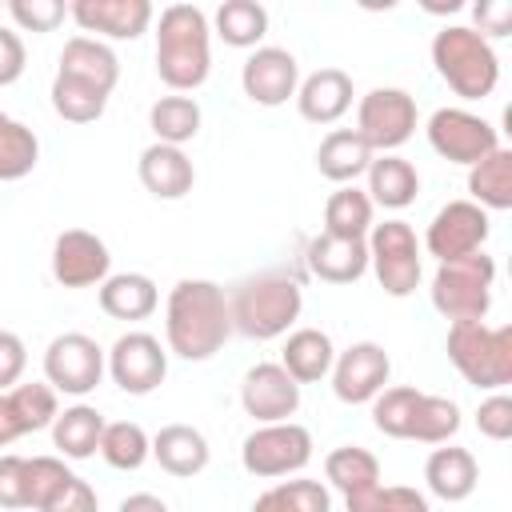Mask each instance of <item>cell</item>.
I'll list each match as a JSON object with an SVG mask.
<instances>
[{"mask_svg": "<svg viewBox=\"0 0 512 512\" xmlns=\"http://www.w3.org/2000/svg\"><path fill=\"white\" fill-rule=\"evenodd\" d=\"M164 336L168 352H176L180 360H212L232 336L224 288L216 280H180L168 292Z\"/></svg>", "mask_w": 512, "mask_h": 512, "instance_id": "obj_1", "label": "cell"}, {"mask_svg": "<svg viewBox=\"0 0 512 512\" xmlns=\"http://www.w3.org/2000/svg\"><path fill=\"white\" fill-rule=\"evenodd\" d=\"M212 28L196 4H168L156 24V72L172 92H192L212 72Z\"/></svg>", "mask_w": 512, "mask_h": 512, "instance_id": "obj_2", "label": "cell"}, {"mask_svg": "<svg viewBox=\"0 0 512 512\" xmlns=\"http://www.w3.org/2000/svg\"><path fill=\"white\" fill-rule=\"evenodd\" d=\"M304 308L300 284L284 272H256L248 280H240L228 296V316H232V332L248 336V340H276L284 336L296 316Z\"/></svg>", "mask_w": 512, "mask_h": 512, "instance_id": "obj_3", "label": "cell"}, {"mask_svg": "<svg viewBox=\"0 0 512 512\" xmlns=\"http://www.w3.org/2000/svg\"><path fill=\"white\" fill-rule=\"evenodd\" d=\"M432 64L460 100H484L500 84V60L492 44L464 24H448L432 36Z\"/></svg>", "mask_w": 512, "mask_h": 512, "instance_id": "obj_4", "label": "cell"}, {"mask_svg": "<svg viewBox=\"0 0 512 512\" xmlns=\"http://www.w3.org/2000/svg\"><path fill=\"white\" fill-rule=\"evenodd\" d=\"M448 360L476 388L512 384V324L488 328L484 320H460L448 328Z\"/></svg>", "mask_w": 512, "mask_h": 512, "instance_id": "obj_5", "label": "cell"}, {"mask_svg": "<svg viewBox=\"0 0 512 512\" xmlns=\"http://www.w3.org/2000/svg\"><path fill=\"white\" fill-rule=\"evenodd\" d=\"M492 280H496V260L488 252L448 260L432 276V308L452 324L484 320L492 308Z\"/></svg>", "mask_w": 512, "mask_h": 512, "instance_id": "obj_6", "label": "cell"}, {"mask_svg": "<svg viewBox=\"0 0 512 512\" xmlns=\"http://www.w3.org/2000/svg\"><path fill=\"white\" fill-rule=\"evenodd\" d=\"M368 264L388 296H412L420 284V244L412 224L404 220H384L368 228Z\"/></svg>", "mask_w": 512, "mask_h": 512, "instance_id": "obj_7", "label": "cell"}, {"mask_svg": "<svg viewBox=\"0 0 512 512\" xmlns=\"http://www.w3.org/2000/svg\"><path fill=\"white\" fill-rule=\"evenodd\" d=\"M308 460H312V432L304 424H296V420L264 424L240 448L244 472L260 476V480H276V476L300 472Z\"/></svg>", "mask_w": 512, "mask_h": 512, "instance_id": "obj_8", "label": "cell"}, {"mask_svg": "<svg viewBox=\"0 0 512 512\" xmlns=\"http://www.w3.org/2000/svg\"><path fill=\"white\" fill-rule=\"evenodd\" d=\"M416 132V100L404 88H372L356 108V136L372 152H392Z\"/></svg>", "mask_w": 512, "mask_h": 512, "instance_id": "obj_9", "label": "cell"}, {"mask_svg": "<svg viewBox=\"0 0 512 512\" xmlns=\"http://www.w3.org/2000/svg\"><path fill=\"white\" fill-rule=\"evenodd\" d=\"M428 144H432L436 156L472 168L488 152L500 148V136L484 116H476L468 108H436L432 120H428Z\"/></svg>", "mask_w": 512, "mask_h": 512, "instance_id": "obj_10", "label": "cell"}, {"mask_svg": "<svg viewBox=\"0 0 512 512\" xmlns=\"http://www.w3.org/2000/svg\"><path fill=\"white\" fill-rule=\"evenodd\" d=\"M104 376V348L84 332H60L44 352V380L52 392L88 396Z\"/></svg>", "mask_w": 512, "mask_h": 512, "instance_id": "obj_11", "label": "cell"}, {"mask_svg": "<svg viewBox=\"0 0 512 512\" xmlns=\"http://www.w3.org/2000/svg\"><path fill=\"white\" fill-rule=\"evenodd\" d=\"M108 372L120 392L128 396H148L164 384L168 376V352L152 332H124L108 348Z\"/></svg>", "mask_w": 512, "mask_h": 512, "instance_id": "obj_12", "label": "cell"}, {"mask_svg": "<svg viewBox=\"0 0 512 512\" xmlns=\"http://www.w3.org/2000/svg\"><path fill=\"white\" fill-rule=\"evenodd\" d=\"M484 240H488V212L472 200H448L428 232H424V248L448 264V260H460V256H472V252H484Z\"/></svg>", "mask_w": 512, "mask_h": 512, "instance_id": "obj_13", "label": "cell"}, {"mask_svg": "<svg viewBox=\"0 0 512 512\" xmlns=\"http://www.w3.org/2000/svg\"><path fill=\"white\" fill-rule=\"evenodd\" d=\"M392 376V360L376 340H356L332 360V392L344 404H368L384 392Z\"/></svg>", "mask_w": 512, "mask_h": 512, "instance_id": "obj_14", "label": "cell"}, {"mask_svg": "<svg viewBox=\"0 0 512 512\" xmlns=\"http://www.w3.org/2000/svg\"><path fill=\"white\" fill-rule=\"evenodd\" d=\"M108 268H112L108 244L96 232L68 228V232L56 236V244H52V276H56V284L92 288V284L108 280Z\"/></svg>", "mask_w": 512, "mask_h": 512, "instance_id": "obj_15", "label": "cell"}, {"mask_svg": "<svg viewBox=\"0 0 512 512\" xmlns=\"http://www.w3.org/2000/svg\"><path fill=\"white\" fill-rule=\"evenodd\" d=\"M240 84H244V96L260 108H280L288 96H296L300 88V64L288 48H256L244 68H240Z\"/></svg>", "mask_w": 512, "mask_h": 512, "instance_id": "obj_16", "label": "cell"}, {"mask_svg": "<svg viewBox=\"0 0 512 512\" xmlns=\"http://www.w3.org/2000/svg\"><path fill=\"white\" fill-rule=\"evenodd\" d=\"M240 404L252 420L260 424H280L288 416H296L300 408V384L272 360L256 364L244 372V384H240Z\"/></svg>", "mask_w": 512, "mask_h": 512, "instance_id": "obj_17", "label": "cell"}, {"mask_svg": "<svg viewBox=\"0 0 512 512\" xmlns=\"http://www.w3.org/2000/svg\"><path fill=\"white\" fill-rule=\"evenodd\" d=\"M56 80H68V84H80L88 92L112 96V88L120 80V60H116V52L104 40H96V36H72L60 48Z\"/></svg>", "mask_w": 512, "mask_h": 512, "instance_id": "obj_18", "label": "cell"}, {"mask_svg": "<svg viewBox=\"0 0 512 512\" xmlns=\"http://www.w3.org/2000/svg\"><path fill=\"white\" fill-rule=\"evenodd\" d=\"M68 16L96 36L108 40H136L152 24V4L148 0H72Z\"/></svg>", "mask_w": 512, "mask_h": 512, "instance_id": "obj_19", "label": "cell"}, {"mask_svg": "<svg viewBox=\"0 0 512 512\" xmlns=\"http://www.w3.org/2000/svg\"><path fill=\"white\" fill-rule=\"evenodd\" d=\"M60 404L56 392L48 384H16L8 392H0V448H8L12 440L40 432L56 420Z\"/></svg>", "mask_w": 512, "mask_h": 512, "instance_id": "obj_20", "label": "cell"}, {"mask_svg": "<svg viewBox=\"0 0 512 512\" xmlns=\"http://www.w3.org/2000/svg\"><path fill=\"white\" fill-rule=\"evenodd\" d=\"M136 168H140V184L156 200H180L196 184L192 160L184 156V148H172V144H148L140 152V164Z\"/></svg>", "mask_w": 512, "mask_h": 512, "instance_id": "obj_21", "label": "cell"}, {"mask_svg": "<svg viewBox=\"0 0 512 512\" xmlns=\"http://www.w3.org/2000/svg\"><path fill=\"white\" fill-rule=\"evenodd\" d=\"M308 272L324 284H356L368 272V244L320 232L308 240Z\"/></svg>", "mask_w": 512, "mask_h": 512, "instance_id": "obj_22", "label": "cell"}, {"mask_svg": "<svg viewBox=\"0 0 512 512\" xmlns=\"http://www.w3.org/2000/svg\"><path fill=\"white\" fill-rule=\"evenodd\" d=\"M296 108L312 124H336L352 108V76L344 68H320L296 88Z\"/></svg>", "mask_w": 512, "mask_h": 512, "instance_id": "obj_23", "label": "cell"}, {"mask_svg": "<svg viewBox=\"0 0 512 512\" xmlns=\"http://www.w3.org/2000/svg\"><path fill=\"white\" fill-rule=\"evenodd\" d=\"M152 456H156V464L168 476L188 480V476H196V472L208 468L212 448H208V440H204L200 428H192V424H164L152 436Z\"/></svg>", "mask_w": 512, "mask_h": 512, "instance_id": "obj_24", "label": "cell"}, {"mask_svg": "<svg viewBox=\"0 0 512 512\" xmlns=\"http://www.w3.org/2000/svg\"><path fill=\"white\" fill-rule=\"evenodd\" d=\"M424 480H428V492H432V496H440V500H448V504H460V500H468V496L476 492L480 468H476V456H472L468 448L448 444V448H436V452L428 456Z\"/></svg>", "mask_w": 512, "mask_h": 512, "instance_id": "obj_25", "label": "cell"}, {"mask_svg": "<svg viewBox=\"0 0 512 512\" xmlns=\"http://www.w3.org/2000/svg\"><path fill=\"white\" fill-rule=\"evenodd\" d=\"M332 360H336V348L328 340V332L320 328H296L288 340H284V352H280V368L296 380V384H316L332 372Z\"/></svg>", "mask_w": 512, "mask_h": 512, "instance_id": "obj_26", "label": "cell"}, {"mask_svg": "<svg viewBox=\"0 0 512 512\" xmlns=\"http://www.w3.org/2000/svg\"><path fill=\"white\" fill-rule=\"evenodd\" d=\"M156 304H160V292L144 272H116L100 284V308L112 320H148Z\"/></svg>", "mask_w": 512, "mask_h": 512, "instance_id": "obj_27", "label": "cell"}, {"mask_svg": "<svg viewBox=\"0 0 512 512\" xmlns=\"http://www.w3.org/2000/svg\"><path fill=\"white\" fill-rule=\"evenodd\" d=\"M368 164H372V148L356 136V128H336L316 148V168L332 184H352L356 176L368 172Z\"/></svg>", "mask_w": 512, "mask_h": 512, "instance_id": "obj_28", "label": "cell"}, {"mask_svg": "<svg viewBox=\"0 0 512 512\" xmlns=\"http://www.w3.org/2000/svg\"><path fill=\"white\" fill-rule=\"evenodd\" d=\"M100 436H104V416L92 404H72L64 412H56L52 420V444L60 448L64 460H88L100 452Z\"/></svg>", "mask_w": 512, "mask_h": 512, "instance_id": "obj_29", "label": "cell"}, {"mask_svg": "<svg viewBox=\"0 0 512 512\" xmlns=\"http://www.w3.org/2000/svg\"><path fill=\"white\" fill-rule=\"evenodd\" d=\"M416 192H420V176H416V168L408 160L384 152L380 160L368 164V200H372V208L380 204V208H396L400 212V208H408L416 200Z\"/></svg>", "mask_w": 512, "mask_h": 512, "instance_id": "obj_30", "label": "cell"}, {"mask_svg": "<svg viewBox=\"0 0 512 512\" xmlns=\"http://www.w3.org/2000/svg\"><path fill=\"white\" fill-rule=\"evenodd\" d=\"M468 192H472V204H480L484 212H504L512 208V152L508 148H496L488 152L480 164L468 168Z\"/></svg>", "mask_w": 512, "mask_h": 512, "instance_id": "obj_31", "label": "cell"}, {"mask_svg": "<svg viewBox=\"0 0 512 512\" xmlns=\"http://www.w3.org/2000/svg\"><path fill=\"white\" fill-rule=\"evenodd\" d=\"M324 476L336 492L348 496H360L368 488L380 484V460L368 452V448H356V444H344V448H332L324 456Z\"/></svg>", "mask_w": 512, "mask_h": 512, "instance_id": "obj_32", "label": "cell"}, {"mask_svg": "<svg viewBox=\"0 0 512 512\" xmlns=\"http://www.w3.org/2000/svg\"><path fill=\"white\" fill-rule=\"evenodd\" d=\"M372 228V200L356 184H340L324 204V232L344 240H364Z\"/></svg>", "mask_w": 512, "mask_h": 512, "instance_id": "obj_33", "label": "cell"}, {"mask_svg": "<svg viewBox=\"0 0 512 512\" xmlns=\"http://www.w3.org/2000/svg\"><path fill=\"white\" fill-rule=\"evenodd\" d=\"M268 32V8L256 0H224L216 8V36L228 48H256Z\"/></svg>", "mask_w": 512, "mask_h": 512, "instance_id": "obj_34", "label": "cell"}, {"mask_svg": "<svg viewBox=\"0 0 512 512\" xmlns=\"http://www.w3.org/2000/svg\"><path fill=\"white\" fill-rule=\"evenodd\" d=\"M148 124L156 132V144H188L196 132H200V104L192 96H160L152 108H148Z\"/></svg>", "mask_w": 512, "mask_h": 512, "instance_id": "obj_35", "label": "cell"}, {"mask_svg": "<svg viewBox=\"0 0 512 512\" xmlns=\"http://www.w3.org/2000/svg\"><path fill=\"white\" fill-rule=\"evenodd\" d=\"M252 512H332V496L320 480H280L256 496Z\"/></svg>", "mask_w": 512, "mask_h": 512, "instance_id": "obj_36", "label": "cell"}, {"mask_svg": "<svg viewBox=\"0 0 512 512\" xmlns=\"http://www.w3.org/2000/svg\"><path fill=\"white\" fill-rule=\"evenodd\" d=\"M40 160V140L28 124L0 112V180H24Z\"/></svg>", "mask_w": 512, "mask_h": 512, "instance_id": "obj_37", "label": "cell"}, {"mask_svg": "<svg viewBox=\"0 0 512 512\" xmlns=\"http://www.w3.org/2000/svg\"><path fill=\"white\" fill-rule=\"evenodd\" d=\"M100 456L120 468V472H136L148 456H152V440L140 424L132 420H116V424H104V436H100Z\"/></svg>", "mask_w": 512, "mask_h": 512, "instance_id": "obj_38", "label": "cell"}, {"mask_svg": "<svg viewBox=\"0 0 512 512\" xmlns=\"http://www.w3.org/2000/svg\"><path fill=\"white\" fill-rule=\"evenodd\" d=\"M456 432H460V408H456V400L420 392L416 416H412V436H408V440H420V444H448V436H456Z\"/></svg>", "mask_w": 512, "mask_h": 512, "instance_id": "obj_39", "label": "cell"}, {"mask_svg": "<svg viewBox=\"0 0 512 512\" xmlns=\"http://www.w3.org/2000/svg\"><path fill=\"white\" fill-rule=\"evenodd\" d=\"M348 512H428V496L408 484H376L360 496H348Z\"/></svg>", "mask_w": 512, "mask_h": 512, "instance_id": "obj_40", "label": "cell"}, {"mask_svg": "<svg viewBox=\"0 0 512 512\" xmlns=\"http://www.w3.org/2000/svg\"><path fill=\"white\" fill-rule=\"evenodd\" d=\"M52 108L60 120H72V124H92L104 116L108 108V96L100 92H88L80 84H68V80H52Z\"/></svg>", "mask_w": 512, "mask_h": 512, "instance_id": "obj_41", "label": "cell"}, {"mask_svg": "<svg viewBox=\"0 0 512 512\" xmlns=\"http://www.w3.org/2000/svg\"><path fill=\"white\" fill-rule=\"evenodd\" d=\"M68 464L60 460V456H28V476H24V484H28V508H44L64 484H68Z\"/></svg>", "mask_w": 512, "mask_h": 512, "instance_id": "obj_42", "label": "cell"}, {"mask_svg": "<svg viewBox=\"0 0 512 512\" xmlns=\"http://www.w3.org/2000/svg\"><path fill=\"white\" fill-rule=\"evenodd\" d=\"M4 12L16 20L20 32H52L68 16V4H60V0H8Z\"/></svg>", "mask_w": 512, "mask_h": 512, "instance_id": "obj_43", "label": "cell"}, {"mask_svg": "<svg viewBox=\"0 0 512 512\" xmlns=\"http://www.w3.org/2000/svg\"><path fill=\"white\" fill-rule=\"evenodd\" d=\"M476 428L488 440H508L512 436V396L492 392L480 408H476Z\"/></svg>", "mask_w": 512, "mask_h": 512, "instance_id": "obj_44", "label": "cell"}, {"mask_svg": "<svg viewBox=\"0 0 512 512\" xmlns=\"http://www.w3.org/2000/svg\"><path fill=\"white\" fill-rule=\"evenodd\" d=\"M28 456H0V508H28Z\"/></svg>", "mask_w": 512, "mask_h": 512, "instance_id": "obj_45", "label": "cell"}, {"mask_svg": "<svg viewBox=\"0 0 512 512\" xmlns=\"http://www.w3.org/2000/svg\"><path fill=\"white\" fill-rule=\"evenodd\" d=\"M24 368H28L24 340H20L16 332L0 328V392L16 388V384H20V376H24Z\"/></svg>", "mask_w": 512, "mask_h": 512, "instance_id": "obj_46", "label": "cell"}, {"mask_svg": "<svg viewBox=\"0 0 512 512\" xmlns=\"http://www.w3.org/2000/svg\"><path fill=\"white\" fill-rule=\"evenodd\" d=\"M40 512H96V492H92L88 480L68 476V484H64Z\"/></svg>", "mask_w": 512, "mask_h": 512, "instance_id": "obj_47", "label": "cell"}, {"mask_svg": "<svg viewBox=\"0 0 512 512\" xmlns=\"http://www.w3.org/2000/svg\"><path fill=\"white\" fill-rule=\"evenodd\" d=\"M24 64H28V52H24V40L0 24V88L16 84L24 76Z\"/></svg>", "mask_w": 512, "mask_h": 512, "instance_id": "obj_48", "label": "cell"}, {"mask_svg": "<svg viewBox=\"0 0 512 512\" xmlns=\"http://www.w3.org/2000/svg\"><path fill=\"white\" fill-rule=\"evenodd\" d=\"M476 24H480V36H508L512 32V4L508 0H480L472 8Z\"/></svg>", "mask_w": 512, "mask_h": 512, "instance_id": "obj_49", "label": "cell"}, {"mask_svg": "<svg viewBox=\"0 0 512 512\" xmlns=\"http://www.w3.org/2000/svg\"><path fill=\"white\" fill-rule=\"evenodd\" d=\"M120 512H168V504L152 492H132V496L120 500Z\"/></svg>", "mask_w": 512, "mask_h": 512, "instance_id": "obj_50", "label": "cell"}, {"mask_svg": "<svg viewBox=\"0 0 512 512\" xmlns=\"http://www.w3.org/2000/svg\"><path fill=\"white\" fill-rule=\"evenodd\" d=\"M0 12H4V4H0Z\"/></svg>", "mask_w": 512, "mask_h": 512, "instance_id": "obj_51", "label": "cell"}]
</instances>
